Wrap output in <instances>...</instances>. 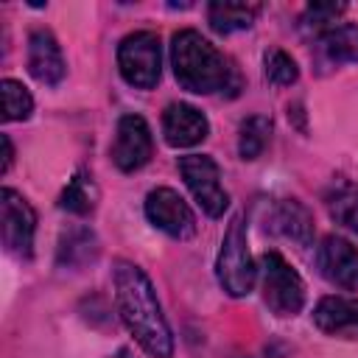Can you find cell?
<instances>
[{"label": "cell", "mask_w": 358, "mask_h": 358, "mask_svg": "<svg viewBox=\"0 0 358 358\" xmlns=\"http://www.w3.org/2000/svg\"><path fill=\"white\" fill-rule=\"evenodd\" d=\"M171 67L182 90L193 95L238 92L241 76L229 56L193 28H182L171 39Z\"/></svg>", "instance_id": "obj_2"}, {"label": "cell", "mask_w": 358, "mask_h": 358, "mask_svg": "<svg viewBox=\"0 0 358 358\" xmlns=\"http://www.w3.org/2000/svg\"><path fill=\"white\" fill-rule=\"evenodd\" d=\"M145 218L176 241H185L196 232V215L173 187H154L145 196Z\"/></svg>", "instance_id": "obj_9"}, {"label": "cell", "mask_w": 358, "mask_h": 358, "mask_svg": "<svg viewBox=\"0 0 358 358\" xmlns=\"http://www.w3.org/2000/svg\"><path fill=\"white\" fill-rule=\"evenodd\" d=\"M271 229L299 246H310L313 241V215L310 210L296 201V199H280L274 207H271Z\"/></svg>", "instance_id": "obj_14"}, {"label": "cell", "mask_w": 358, "mask_h": 358, "mask_svg": "<svg viewBox=\"0 0 358 358\" xmlns=\"http://www.w3.org/2000/svg\"><path fill=\"white\" fill-rule=\"evenodd\" d=\"M154 154V137L151 126L145 123L143 115H123L115 126V143H112V162L123 171H140Z\"/></svg>", "instance_id": "obj_8"}, {"label": "cell", "mask_w": 358, "mask_h": 358, "mask_svg": "<svg viewBox=\"0 0 358 358\" xmlns=\"http://www.w3.org/2000/svg\"><path fill=\"white\" fill-rule=\"evenodd\" d=\"M115 282V302L117 313L131 333V338L151 355V358H171L173 355V336L157 291L145 271L129 260H117L112 268Z\"/></svg>", "instance_id": "obj_1"}, {"label": "cell", "mask_w": 358, "mask_h": 358, "mask_svg": "<svg viewBox=\"0 0 358 358\" xmlns=\"http://www.w3.org/2000/svg\"><path fill=\"white\" fill-rule=\"evenodd\" d=\"M257 14H260L257 3H210L207 6V22L215 34L246 31L257 20Z\"/></svg>", "instance_id": "obj_17"}, {"label": "cell", "mask_w": 358, "mask_h": 358, "mask_svg": "<svg viewBox=\"0 0 358 358\" xmlns=\"http://www.w3.org/2000/svg\"><path fill=\"white\" fill-rule=\"evenodd\" d=\"M313 324L330 338H358V299L324 296L313 308Z\"/></svg>", "instance_id": "obj_13"}, {"label": "cell", "mask_w": 358, "mask_h": 358, "mask_svg": "<svg viewBox=\"0 0 358 358\" xmlns=\"http://www.w3.org/2000/svg\"><path fill=\"white\" fill-rule=\"evenodd\" d=\"M95 199H98V187L92 182V173H87L81 168L64 185V190L59 196V207L67 210V213H73V215H87V213L95 210Z\"/></svg>", "instance_id": "obj_19"}, {"label": "cell", "mask_w": 358, "mask_h": 358, "mask_svg": "<svg viewBox=\"0 0 358 358\" xmlns=\"http://www.w3.org/2000/svg\"><path fill=\"white\" fill-rule=\"evenodd\" d=\"M101 246H98V238L92 235V229L87 227H73L62 235V243H59V263L62 266H87L98 257Z\"/></svg>", "instance_id": "obj_18"}, {"label": "cell", "mask_w": 358, "mask_h": 358, "mask_svg": "<svg viewBox=\"0 0 358 358\" xmlns=\"http://www.w3.org/2000/svg\"><path fill=\"white\" fill-rule=\"evenodd\" d=\"M28 73L45 87L62 84V78L67 73L62 45L56 42V36L48 28H36L28 36Z\"/></svg>", "instance_id": "obj_11"}, {"label": "cell", "mask_w": 358, "mask_h": 358, "mask_svg": "<svg viewBox=\"0 0 358 358\" xmlns=\"http://www.w3.org/2000/svg\"><path fill=\"white\" fill-rule=\"evenodd\" d=\"M316 56L322 64H347L358 62V25L352 22H336L324 34L316 36Z\"/></svg>", "instance_id": "obj_15"}, {"label": "cell", "mask_w": 358, "mask_h": 358, "mask_svg": "<svg viewBox=\"0 0 358 358\" xmlns=\"http://www.w3.org/2000/svg\"><path fill=\"white\" fill-rule=\"evenodd\" d=\"M0 95H3V120H28L34 112V98L28 87L17 78H3L0 81Z\"/></svg>", "instance_id": "obj_21"}, {"label": "cell", "mask_w": 358, "mask_h": 358, "mask_svg": "<svg viewBox=\"0 0 358 358\" xmlns=\"http://www.w3.org/2000/svg\"><path fill=\"white\" fill-rule=\"evenodd\" d=\"M0 229H3V246L14 257H31L34 255V235H36V213L25 196H20L11 187H3L0 193Z\"/></svg>", "instance_id": "obj_7"}, {"label": "cell", "mask_w": 358, "mask_h": 358, "mask_svg": "<svg viewBox=\"0 0 358 358\" xmlns=\"http://www.w3.org/2000/svg\"><path fill=\"white\" fill-rule=\"evenodd\" d=\"M215 277L229 296H246L255 288L257 266L249 252L243 215H232V221L224 232V241H221V249L215 257Z\"/></svg>", "instance_id": "obj_3"}, {"label": "cell", "mask_w": 358, "mask_h": 358, "mask_svg": "<svg viewBox=\"0 0 358 358\" xmlns=\"http://www.w3.org/2000/svg\"><path fill=\"white\" fill-rule=\"evenodd\" d=\"M324 207L336 224L358 235V182L344 179V176L333 179L324 187Z\"/></svg>", "instance_id": "obj_16"}, {"label": "cell", "mask_w": 358, "mask_h": 358, "mask_svg": "<svg viewBox=\"0 0 358 358\" xmlns=\"http://www.w3.org/2000/svg\"><path fill=\"white\" fill-rule=\"evenodd\" d=\"M271 137V117L266 115H252L241 123L238 131V154L241 159H257L263 154V148L268 145Z\"/></svg>", "instance_id": "obj_20"}, {"label": "cell", "mask_w": 358, "mask_h": 358, "mask_svg": "<svg viewBox=\"0 0 358 358\" xmlns=\"http://www.w3.org/2000/svg\"><path fill=\"white\" fill-rule=\"evenodd\" d=\"M316 268L336 288H358V249L341 235L322 238L316 249Z\"/></svg>", "instance_id": "obj_10"}, {"label": "cell", "mask_w": 358, "mask_h": 358, "mask_svg": "<svg viewBox=\"0 0 358 358\" xmlns=\"http://www.w3.org/2000/svg\"><path fill=\"white\" fill-rule=\"evenodd\" d=\"M0 140H3V165H0V171L6 173V171L11 168V159H14V148H11V140H8V134H3Z\"/></svg>", "instance_id": "obj_24"}, {"label": "cell", "mask_w": 358, "mask_h": 358, "mask_svg": "<svg viewBox=\"0 0 358 358\" xmlns=\"http://www.w3.org/2000/svg\"><path fill=\"white\" fill-rule=\"evenodd\" d=\"M263 73H266V81L274 87H291L299 78L296 62L280 48H271L263 53Z\"/></svg>", "instance_id": "obj_23"}, {"label": "cell", "mask_w": 358, "mask_h": 358, "mask_svg": "<svg viewBox=\"0 0 358 358\" xmlns=\"http://www.w3.org/2000/svg\"><path fill=\"white\" fill-rule=\"evenodd\" d=\"M117 70L134 90L157 87L162 76V48L154 31H134L117 45Z\"/></svg>", "instance_id": "obj_5"}, {"label": "cell", "mask_w": 358, "mask_h": 358, "mask_svg": "<svg viewBox=\"0 0 358 358\" xmlns=\"http://www.w3.org/2000/svg\"><path fill=\"white\" fill-rule=\"evenodd\" d=\"M190 196L196 199V204L210 215V218H221L224 210L229 207V193L221 185V171L218 162L207 154H185L176 162Z\"/></svg>", "instance_id": "obj_6"}, {"label": "cell", "mask_w": 358, "mask_h": 358, "mask_svg": "<svg viewBox=\"0 0 358 358\" xmlns=\"http://www.w3.org/2000/svg\"><path fill=\"white\" fill-rule=\"evenodd\" d=\"M344 11H347L344 3H310V6L302 11V17H299V28L316 39L319 34H324L327 28H333L336 20H338Z\"/></svg>", "instance_id": "obj_22"}, {"label": "cell", "mask_w": 358, "mask_h": 358, "mask_svg": "<svg viewBox=\"0 0 358 358\" xmlns=\"http://www.w3.org/2000/svg\"><path fill=\"white\" fill-rule=\"evenodd\" d=\"M207 134H210V123L196 106L179 101V103H168V109L162 112V137L171 148L199 145Z\"/></svg>", "instance_id": "obj_12"}, {"label": "cell", "mask_w": 358, "mask_h": 358, "mask_svg": "<svg viewBox=\"0 0 358 358\" xmlns=\"http://www.w3.org/2000/svg\"><path fill=\"white\" fill-rule=\"evenodd\" d=\"M260 288L263 302L274 316H296L305 305V282L296 274V268L280 255V252H263L260 255Z\"/></svg>", "instance_id": "obj_4"}]
</instances>
